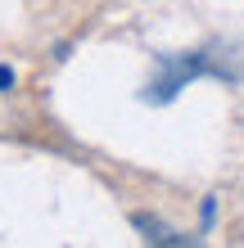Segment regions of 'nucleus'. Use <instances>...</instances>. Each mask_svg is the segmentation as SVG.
I'll return each instance as SVG.
<instances>
[{
    "instance_id": "obj_1",
    "label": "nucleus",
    "mask_w": 244,
    "mask_h": 248,
    "mask_svg": "<svg viewBox=\"0 0 244 248\" xmlns=\"http://www.w3.org/2000/svg\"><path fill=\"white\" fill-rule=\"evenodd\" d=\"M195 77H222V81H240L244 77V54L226 41H212L204 50H185V54H159L154 59V77L145 81L140 99L145 104H167L177 99Z\"/></svg>"
},
{
    "instance_id": "obj_2",
    "label": "nucleus",
    "mask_w": 244,
    "mask_h": 248,
    "mask_svg": "<svg viewBox=\"0 0 244 248\" xmlns=\"http://www.w3.org/2000/svg\"><path fill=\"white\" fill-rule=\"evenodd\" d=\"M131 226L140 230V239H145V244H172V248H185V244H190V235H181V230L163 226L159 217H149V212H136Z\"/></svg>"
},
{
    "instance_id": "obj_3",
    "label": "nucleus",
    "mask_w": 244,
    "mask_h": 248,
    "mask_svg": "<svg viewBox=\"0 0 244 248\" xmlns=\"http://www.w3.org/2000/svg\"><path fill=\"white\" fill-rule=\"evenodd\" d=\"M9 86H14V72H9V68H0V91H9Z\"/></svg>"
}]
</instances>
